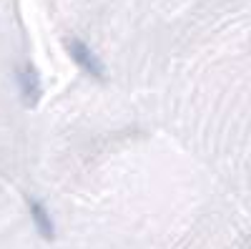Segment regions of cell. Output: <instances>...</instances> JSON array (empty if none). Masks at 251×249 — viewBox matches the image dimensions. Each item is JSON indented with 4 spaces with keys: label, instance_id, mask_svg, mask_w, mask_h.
<instances>
[{
    "label": "cell",
    "instance_id": "3957f363",
    "mask_svg": "<svg viewBox=\"0 0 251 249\" xmlns=\"http://www.w3.org/2000/svg\"><path fill=\"white\" fill-rule=\"evenodd\" d=\"M28 206H30V219H33V224H35L38 234L43 237L46 242H53V239H55V224H53V219H50L48 209L43 206V201L30 199V201H28Z\"/></svg>",
    "mask_w": 251,
    "mask_h": 249
},
{
    "label": "cell",
    "instance_id": "6da1fadb",
    "mask_svg": "<svg viewBox=\"0 0 251 249\" xmlns=\"http://www.w3.org/2000/svg\"><path fill=\"white\" fill-rule=\"evenodd\" d=\"M66 51H68V55H71L91 78H96V81H103V78H106V73H103V63L98 60V55H96L86 43H83V40L68 38V40H66Z\"/></svg>",
    "mask_w": 251,
    "mask_h": 249
},
{
    "label": "cell",
    "instance_id": "7a4b0ae2",
    "mask_svg": "<svg viewBox=\"0 0 251 249\" xmlns=\"http://www.w3.org/2000/svg\"><path fill=\"white\" fill-rule=\"evenodd\" d=\"M18 83H20V96H23L25 106H28V109L38 106L43 88H40V76H38L35 66L25 63L23 68H20V71H18Z\"/></svg>",
    "mask_w": 251,
    "mask_h": 249
}]
</instances>
